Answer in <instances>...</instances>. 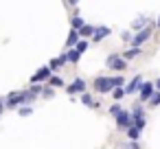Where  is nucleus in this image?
Here are the masks:
<instances>
[{
  "label": "nucleus",
  "mask_w": 160,
  "mask_h": 149,
  "mask_svg": "<svg viewBox=\"0 0 160 149\" xmlns=\"http://www.w3.org/2000/svg\"><path fill=\"white\" fill-rule=\"evenodd\" d=\"M38 97H33L29 90H13L5 97V107H11V110H18V107H24V105H31L35 103Z\"/></svg>",
  "instance_id": "nucleus-1"
},
{
  "label": "nucleus",
  "mask_w": 160,
  "mask_h": 149,
  "mask_svg": "<svg viewBox=\"0 0 160 149\" xmlns=\"http://www.w3.org/2000/svg\"><path fill=\"white\" fill-rule=\"evenodd\" d=\"M129 114H132V123H134V127L136 129H145V125H147V118H145V107H142V103H134V107L129 110Z\"/></svg>",
  "instance_id": "nucleus-2"
},
{
  "label": "nucleus",
  "mask_w": 160,
  "mask_h": 149,
  "mask_svg": "<svg viewBox=\"0 0 160 149\" xmlns=\"http://www.w3.org/2000/svg\"><path fill=\"white\" fill-rule=\"evenodd\" d=\"M153 29H156V24H149V27H145L142 31H138V33H134V40H132V48H140L147 40H151V35H153Z\"/></svg>",
  "instance_id": "nucleus-3"
},
{
  "label": "nucleus",
  "mask_w": 160,
  "mask_h": 149,
  "mask_svg": "<svg viewBox=\"0 0 160 149\" xmlns=\"http://www.w3.org/2000/svg\"><path fill=\"white\" fill-rule=\"evenodd\" d=\"M105 66H108L110 70H114V72H125V68H127V62L121 57V53H112V55H108V59H105Z\"/></svg>",
  "instance_id": "nucleus-4"
},
{
  "label": "nucleus",
  "mask_w": 160,
  "mask_h": 149,
  "mask_svg": "<svg viewBox=\"0 0 160 149\" xmlns=\"http://www.w3.org/2000/svg\"><path fill=\"white\" fill-rule=\"evenodd\" d=\"M92 88H94V92H99V94H108V92H112V90H114V86H112V77H108V75L97 77V79L92 81Z\"/></svg>",
  "instance_id": "nucleus-5"
},
{
  "label": "nucleus",
  "mask_w": 160,
  "mask_h": 149,
  "mask_svg": "<svg viewBox=\"0 0 160 149\" xmlns=\"http://www.w3.org/2000/svg\"><path fill=\"white\" fill-rule=\"evenodd\" d=\"M83 92H88V83H86V79H81V77L72 79V81L66 86V94H68V97H72V94H83Z\"/></svg>",
  "instance_id": "nucleus-6"
},
{
  "label": "nucleus",
  "mask_w": 160,
  "mask_h": 149,
  "mask_svg": "<svg viewBox=\"0 0 160 149\" xmlns=\"http://www.w3.org/2000/svg\"><path fill=\"white\" fill-rule=\"evenodd\" d=\"M51 77H53V70H51L48 66H42L38 72H33V75H31V79H29V81H31V86H40V83L48 81Z\"/></svg>",
  "instance_id": "nucleus-7"
},
{
  "label": "nucleus",
  "mask_w": 160,
  "mask_h": 149,
  "mask_svg": "<svg viewBox=\"0 0 160 149\" xmlns=\"http://www.w3.org/2000/svg\"><path fill=\"white\" fill-rule=\"evenodd\" d=\"M153 92H156L153 83H151V81H145V83L140 86V90H138V103H147V101L153 97Z\"/></svg>",
  "instance_id": "nucleus-8"
},
{
  "label": "nucleus",
  "mask_w": 160,
  "mask_h": 149,
  "mask_svg": "<svg viewBox=\"0 0 160 149\" xmlns=\"http://www.w3.org/2000/svg\"><path fill=\"white\" fill-rule=\"evenodd\" d=\"M114 121H116V127H118V129H125V132H127L129 127H134V123H132V114H129V110H123V112H121V114H118V116H116Z\"/></svg>",
  "instance_id": "nucleus-9"
},
{
  "label": "nucleus",
  "mask_w": 160,
  "mask_h": 149,
  "mask_svg": "<svg viewBox=\"0 0 160 149\" xmlns=\"http://www.w3.org/2000/svg\"><path fill=\"white\" fill-rule=\"evenodd\" d=\"M142 83H145L142 75H134V77H132V81H129V83H125V94H134V92H138Z\"/></svg>",
  "instance_id": "nucleus-10"
},
{
  "label": "nucleus",
  "mask_w": 160,
  "mask_h": 149,
  "mask_svg": "<svg viewBox=\"0 0 160 149\" xmlns=\"http://www.w3.org/2000/svg\"><path fill=\"white\" fill-rule=\"evenodd\" d=\"M151 22H149V18L147 16H140V18H136V20H132V33H138V31H142L145 27H149Z\"/></svg>",
  "instance_id": "nucleus-11"
},
{
  "label": "nucleus",
  "mask_w": 160,
  "mask_h": 149,
  "mask_svg": "<svg viewBox=\"0 0 160 149\" xmlns=\"http://www.w3.org/2000/svg\"><path fill=\"white\" fill-rule=\"evenodd\" d=\"M112 33V29L110 27H94V35H92V42H101V40H105L108 35Z\"/></svg>",
  "instance_id": "nucleus-12"
},
{
  "label": "nucleus",
  "mask_w": 160,
  "mask_h": 149,
  "mask_svg": "<svg viewBox=\"0 0 160 149\" xmlns=\"http://www.w3.org/2000/svg\"><path fill=\"white\" fill-rule=\"evenodd\" d=\"M66 64H68V59H66V53H62L59 57H53V59H51V64H48V68H51V70L55 72V70H59V68H64Z\"/></svg>",
  "instance_id": "nucleus-13"
},
{
  "label": "nucleus",
  "mask_w": 160,
  "mask_h": 149,
  "mask_svg": "<svg viewBox=\"0 0 160 149\" xmlns=\"http://www.w3.org/2000/svg\"><path fill=\"white\" fill-rule=\"evenodd\" d=\"M81 103L86 105V107H92V110H99V101L90 94V92H83L81 94Z\"/></svg>",
  "instance_id": "nucleus-14"
},
{
  "label": "nucleus",
  "mask_w": 160,
  "mask_h": 149,
  "mask_svg": "<svg viewBox=\"0 0 160 149\" xmlns=\"http://www.w3.org/2000/svg\"><path fill=\"white\" fill-rule=\"evenodd\" d=\"M79 40H81V37H79V31H72V29H70V33H68V37H66V48H68V51L75 48V46L79 44Z\"/></svg>",
  "instance_id": "nucleus-15"
},
{
  "label": "nucleus",
  "mask_w": 160,
  "mask_h": 149,
  "mask_svg": "<svg viewBox=\"0 0 160 149\" xmlns=\"http://www.w3.org/2000/svg\"><path fill=\"white\" fill-rule=\"evenodd\" d=\"M92 35H94V27L86 22V24L79 29V37H81V40H92Z\"/></svg>",
  "instance_id": "nucleus-16"
},
{
  "label": "nucleus",
  "mask_w": 160,
  "mask_h": 149,
  "mask_svg": "<svg viewBox=\"0 0 160 149\" xmlns=\"http://www.w3.org/2000/svg\"><path fill=\"white\" fill-rule=\"evenodd\" d=\"M83 24H86V20H83L81 16H77V13H75V16H70V29H72V31H79Z\"/></svg>",
  "instance_id": "nucleus-17"
},
{
  "label": "nucleus",
  "mask_w": 160,
  "mask_h": 149,
  "mask_svg": "<svg viewBox=\"0 0 160 149\" xmlns=\"http://www.w3.org/2000/svg\"><path fill=\"white\" fill-rule=\"evenodd\" d=\"M140 53H142L140 48H129V51H123V53H121V57H123L125 62H132V59H136Z\"/></svg>",
  "instance_id": "nucleus-18"
},
{
  "label": "nucleus",
  "mask_w": 160,
  "mask_h": 149,
  "mask_svg": "<svg viewBox=\"0 0 160 149\" xmlns=\"http://www.w3.org/2000/svg\"><path fill=\"white\" fill-rule=\"evenodd\" d=\"M66 59H68L70 64H79L81 55H79V51H77V48H70V51H66Z\"/></svg>",
  "instance_id": "nucleus-19"
},
{
  "label": "nucleus",
  "mask_w": 160,
  "mask_h": 149,
  "mask_svg": "<svg viewBox=\"0 0 160 149\" xmlns=\"http://www.w3.org/2000/svg\"><path fill=\"white\" fill-rule=\"evenodd\" d=\"M46 83H48V88H53V90H55V88H62V86L66 88V83H64V79H62V77H57V75H53V77H51V79H48Z\"/></svg>",
  "instance_id": "nucleus-20"
},
{
  "label": "nucleus",
  "mask_w": 160,
  "mask_h": 149,
  "mask_svg": "<svg viewBox=\"0 0 160 149\" xmlns=\"http://www.w3.org/2000/svg\"><path fill=\"white\" fill-rule=\"evenodd\" d=\"M125 134H127L129 142H138V140H140V129H136V127H129Z\"/></svg>",
  "instance_id": "nucleus-21"
},
{
  "label": "nucleus",
  "mask_w": 160,
  "mask_h": 149,
  "mask_svg": "<svg viewBox=\"0 0 160 149\" xmlns=\"http://www.w3.org/2000/svg\"><path fill=\"white\" fill-rule=\"evenodd\" d=\"M108 112H110V116H114V118H116V116L123 112V105H121V103H114V105H110V110H108Z\"/></svg>",
  "instance_id": "nucleus-22"
},
{
  "label": "nucleus",
  "mask_w": 160,
  "mask_h": 149,
  "mask_svg": "<svg viewBox=\"0 0 160 149\" xmlns=\"http://www.w3.org/2000/svg\"><path fill=\"white\" fill-rule=\"evenodd\" d=\"M112 86H114V88H123V86H125L123 75H114V77H112Z\"/></svg>",
  "instance_id": "nucleus-23"
},
{
  "label": "nucleus",
  "mask_w": 160,
  "mask_h": 149,
  "mask_svg": "<svg viewBox=\"0 0 160 149\" xmlns=\"http://www.w3.org/2000/svg\"><path fill=\"white\" fill-rule=\"evenodd\" d=\"M27 90H29V92H31L33 97H40V94L44 92V86H29Z\"/></svg>",
  "instance_id": "nucleus-24"
},
{
  "label": "nucleus",
  "mask_w": 160,
  "mask_h": 149,
  "mask_svg": "<svg viewBox=\"0 0 160 149\" xmlns=\"http://www.w3.org/2000/svg\"><path fill=\"white\" fill-rule=\"evenodd\" d=\"M112 97H114V101H121L125 97V88H114L112 90Z\"/></svg>",
  "instance_id": "nucleus-25"
},
{
  "label": "nucleus",
  "mask_w": 160,
  "mask_h": 149,
  "mask_svg": "<svg viewBox=\"0 0 160 149\" xmlns=\"http://www.w3.org/2000/svg\"><path fill=\"white\" fill-rule=\"evenodd\" d=\"M75 48L79 51V55H83V53L88 51V40H79V44H77Z\"/></svg>",
  "instance_id": "nucleus-26"
},
{
  "label": "nucleus",
  "mask_w": 160,
  "mask_h": 149,
  "mask_svg": "<svg viewBox=\"0 0 160 149\" xmlns=\"http://www.w3.org/2000/svg\"><path fill=\"white\" fill-rule=\"evenodd\" d=\"M18 114H20V116H29V114H33V105H24V107H18Z\"/></svg>",
  "instance_id": "nucleus-27"
},
{
  "label": "nucleus",
  "mask_w": 160,
  "mask_h": 149,
  "mask_svg": "<svg viewBox=\"0 0 160 149\" xmlns=\"http://www.w3.org/2000/svg\"><path fill=\"white\" fill-rule=\"evenodd\" d=\"M149 105H151V107H158V105H160V92H153V97L149 99Z\"/></svg>",
  "instance_id": "nucleus-28"
},
{
  "label": "nucleus",
  "mask_w": 160,
  "mask_h": 149,
  "mask_svg": "<svg viewBox=\"0 0 160 149\" xmlns=\"http://www.w3.org/2000/svg\"><path fill=\"white\" fill-rule=\"evenodd\" d=\"M42 97H44V99H53V97H55V90H53V88H44Z\"/></svg>",
  "instance_id": "nucleus-29"
},
{
  "label": "nucleus",
  "mask_w": 160,
  "mask_h": 149,
  "mask_svg": "<svg viewBox=\"0 0 160 149\" xmlns=\"http://www.w3.org/2000/svg\"><path fill=\"white\" fill-rule=\"evenodd\" d=\"M121 37H123V42H127V44H132V40H134V33H132V31H127V33H123Z\"/></svg>",
  "instance_id": "nucleus-30"
},
{
  "label": "nucleus",
  "mask_w": 160,
  "mask_h": 149,
  "mask_svg": "<svg viewBox=\"0 0 160 149\" xmlns=\"http://www.w3.org/2000/svg\"><path fill=\"white\" fill-rule=\"evenodd\" d=\"M123 145H125L127 149H142V147H140V142H123Z\"/></svg>",
  "instance_id": "nucleus-31"
},
{
  "label": "nucleus",
  "mask_w": 160,
  "mask_h": 149,
  "mask_svg": "<svg viewBox=\"0 0 160 149\" xmlns=\"http://www.w3.org/2000/svg\"><path fill=\"white\" fill-rule=\"evenodd\" d=\"M2 110H5V99L0 97V112H2Z\"/></svg>",
  "instance_id": "nucleus-32"
},
{
  "label": "nucleus",
  "mask_w": 160,
  "mask_h": 149,
  "mask_svg": "<svg viewBox=\"0 0 160 149\" xmlns=\"http://www.w3.org/2000/svg\"><path fill=\"white\" fill-rule=\"evenodd\" d=\"M156 27H158V29H160V20H158V22H156Z\"/></svg>",
  "instance_id": "nucleus-33"
},
{
  "label": "nucleus",
  "mask_w": 160,
  "mask_h": 149,
  "mask_svg": "<svg viewBox=\"0 0 160 149\" xmlns=\"http://www.w3.org/2000/svg\"><path fill=\"white\" fill-rule=\"evenodd\" d=\"M121 149H127V147H125V145H121Z\"/></svg>",
  "instance_id": "nucleus-34"
}]
</instances>
